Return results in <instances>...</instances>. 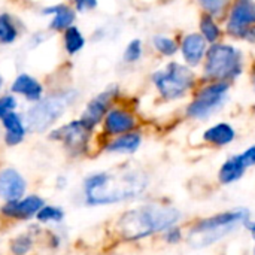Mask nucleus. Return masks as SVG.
Listing matches in <instances>:
<instances>
[{
	"label": "nucleus",
	"instance_id": "14",
	"mask_svg": "<svg viewBox=\"0 0 255 255\" xmlns=\"http://www.w3.org/2000/svg\"><path fill=\"white\" fill-rule=\"evenodd\" d=\"M28 191L30 181L21 169L12 164L0 166V202L21 199Z\"/></svg>",
	"mask_w": 255,
	"mask_h": 255
},
{
	"label": "nucleus",
	"instance_id": "21",
	"mask_svg": "<svg viewBox=\"0 0 255 255\" xmlns=\"http://www.w3.org/2000/svg\"><path fill=\"white\" fill-rule=\"evenodd\" d=\"M67 220V211L63 205L60 203H52V202H46L40 211L36 215V223L39 226H42L43 229L48 227H58V226H64Z\"/></svg>",
	"mask_w": 255,
	"mask_h": 255
},
{
	"label": "nucleus",
	"instance_id": "20",
	"mask_svg": "<svg viewBox=\"0 0 255 255\" xmlns=\"http://www.w3.org/2000/svg\"><path fill=\"white\" fill-rule=\"evenodd\" d=\"M61 51L67 58L79 55L87 46V36L79 25H72L60 34Z\"/></svg>",
	"mask_w": 255,
	"mask_h": 255
},
{
	"label": "nucleus",
	"instance_id": "29",
	"mask_svg": "<svg viewBox=\"0 0 255 255\" xmlns=\"http://www.w3.org/2000/svg\"><path fill=\"white\" fill-rule=\"evenodd\" d=\"M67 1L75 7L78 15L93 12L99 7V0H67Z\"/></svg>",
	"mask_w": 255,
	"mask_h": 255
},
{
	"label": "nucleus",
	"instance_id": "33",
	"mask_svg": "<svg viewBox=\"0 0 255 255\" xmlns=\"http://www.w3.org/2000/svg\"><path fill=\"white\" fill-rule=\"evenodd\" d=\"M166 241L169 244H178L181 241V230L176 227H170L167 235H166Z\"/></svg>",
	"mask_w": 255,
	"mask_h": 255
},
{
	"label": "nucleus",
	"instance_id": "4",
	"mask_svg": "<svg viewBox=\"0 0 255 255\" xmlns=\"http://www.w3.org/2000/svg\"><path fill=\"white\" fill-rule=\"evenodd\" d=\"M49 143L60 146L69 161H79L91 157L94 149H99L97 133L90 130L78 117L69 118L57 124L45 134Z\"/></svg>",
	"mask_w": 255,
	"mask_h": 255
},
{
	"label": "nucleus",
	"instance_id": "17",
	"mask_svg": "<svg viewBox=\"0 0 255 255\" xmlns=\"http://www.w3.org/2000/svg\"><path fill=\"white\" fill-rule=\"evenodd\" d=\"M142 143V134L136 130L109 137L99 142V151L114 155H130L134 154Z\"/></svg>",
	"mask_w": 255,
	"mask_h": 255
},
{
	"label": "nucleus",
	"instance_id": "16",
	"mask_svg": "<svg viewBox=\"0 0 255 255\" xmlns=\"http://www.w3.org/2000/svg\"><path fill=\"white\" fill-rule=\"evenodd\" d=\"M253 25H255V1L238 0L230 12V18L227 22L229 33L244 39V34Z\"/></svg>",
	"mask_w": 255,
	"mask_h": 255
},
{
	"label": "nucleus",
	"instance_id": "34",
	"mask_svg": "<svg viewBox=\"0 0 255 255\" xmlns=\"http://www.w3.org/2000/svg\"><path fill=\"white\" fill-rule=\"evenodd\" d=\"M6 91V79L3 76V73L0 72V94Z\"/></svg>",
	"mask_w": 255,
	"mask_h": 255
},
{
	"label": "nucleus",
	"instance_id": "37",
	"mask_svg": "<svg viewBox=\"0 0 255 255\" xmlns=\"http://www.w3.org/2000/svg\"><path fill=\"white\" fill-rule=\"evenodd\" d=\"M208 1H209V0H203V3H208Z\"/></svg>",
	"mask_w": 255,
	"mask_h": 255
},
{
	"label": "nucleus",
	"instance_id": "32",
	"mask_svg": "<svg viewBox=\"0 0 255 255\" xmlns=\"http://www.w3.org/2000/svg\"><path fill=\"white\" fill-rule=\"evenodd\" d=\"M239 157H241L242 163L245 164V167L254 166L255 164V145L254 146H251V148H248L245 152L239 154Z\"/></svg>",
	"mask_w": 255,
	"mask_h": 255
},
{
	"label": "nucleus",
	"instance_id": "27",
	"mask_svg": "<svg viewBox=\"0 0 255 255\" xmlns=\"http://www.w3.org/2000/svg\"><path fill=\"white\" fill-rule=\"evenodd\" d=\"M19 109V99L9 90L0 94V121L10 112Z\"/></svg>",
	"mask_w": 255,
	"mask_h": 255
},
{
	"label": "nucleus",
	"instance_id": "28",
	"mask_svg": "<svg viewBox=\"0 0 255 255\" xmlns=\"http://www.w3.org/2000/svg\"><path fill=\"white\" fill-rule=\"evenodd\" d=\"M154 46L158 52L164 55H173L178 51V45L173 39L166 36H155L154 37Z\"/></svg>",
	"mask_w": 255,
	"mask_h": 255
},
{
	"label": "nucleus",
	"instance_id": "8",
	"mask_svg": "<svg viewBox=\"0 0 255 255\" xmlns=\"http://www.w3.org/2000/svg\"><path fill=\"white\" fill-rule=\"evenodd\" d=\"M118 99H120V87L112 84V85L106 87L105 90H102L100 93H97L96 96H93L90 100H87V103L81 109L78 118L90 130L97 133L103 118L106 117L109 109L117 103Z\"/></svg>",
	"mask_w": 255,
	"mask_h": 255
},
{
	"label": "nucleus",
	"instance_id": "18",
	"mask_svg": "<svg viewBox=\"0 0 255 255\" xmlns=\"http://www.w3.org/2000/svg\"><path fill=\"white\" fill-rule=\"evenodd\" d=\"M24 33V22L13 12H0V48H9L16 45Z\"/></svg>",
	"mask_w": 255,
	"mask_h": 255
},
{
	"label": "nucleus",
	"instance_id": "24",
	"mask_svg": "<svg viewBox=\"0 0 255 255\" xmlns=\"http://www.w3.org/2000/svg\"><path fill=\"white\" fill-rule=\"evenodd\" d=\"M245 170H247V167H245V164L242 163L241 157H239V155H235V157L229 158V160L221 166L220 175H218L220 182L224 184V185L232 184V182L241 179V178L244 176Z\"/></svg>",
	"mask_w": 255,
	"mask_h": 255
},
{
	"label": "nucleus",
	"instance_id": "22",
	"mask_svg": "<svg viewBox=\"0 0 255 255\" xmlns=\"http://www.w3.org/2000/svg\"><path fill=\"white\" fill-rule=\"evenodd\" d=\"M181 51L185 61L190 66H196L200 63V60L206 52V39L199 33H191L185 36V39L182 40Z\"/></svg>",
	"mask_w": 255,
	"mask_h": 255
},
{
	"label": "nucleus",
	"instance_id": "1",
	"mask_svg": "<svg viewBox=\"0 0 255 255\" xmlns=\"http://www.w3.org/2000/svg\"><path fill=\"white\" fill-rule=\"evenodd\" d=\"M146 187L148 176L140 170H94L81 179L70 200L88 209L114 206L139 197Z\"/></svg>",
	"mask_w": 255,
	"mask_h": 255
},
{
	"label": "nucleus",
	"instance_id": "19",
	"mask_svg": "<svg viewBox=\"0 0 255 255\" xmlns=\"http://www.w3.org/2000/svg\"><path fill=\"white\" fill-rule=\"evenodd\" d=\"M70 244V233L67 226L48 227L43 229V235L40 239V250L48 254H61Z\"/></svg>",
	"mask_w": 255,
	"mask_h": 255
},
{
	"label": "nucleus",
	"instance_id": "9",
	"mask_svg": "<svg viewBox=\"0 0 255 255\" xmlns=\"http://www.w3.org/2000/svg\"><path fill=\"white\" fill-rule=\"evenodd\" d=\"M136 126H137V120L133 115V112L128 108L115 103L109 109V112L106 114L97 130V143L100 140L133 131L136 130Z\"/></svg>",
	"mask_w": 255,
	"mask_h": 255
},
{
	"label": "nucleus",
	"instance_id": "30",
	"mask_svg": "<svg viewBox=\"0 0 255 255\" xmlns=\"http://www.w3.org/2000/svg\"><path fill=\"white\" fill-rule=\"evenodd\" d=\"M51 34H52V33H49L48 30H39V31L33 33V34L28 37V48H30V49L39 48L40 45H43V43L48 40V37H49Z\"/></svg>",
	"mask_w": 255,
	"mask_h": 255
},
{
	"label": "nucleus",
	"instance_id": "25",
	"mask_svg": "<svg viewBox=\"0 0 255 255\" xmlns=\"http://www.w3.org/2000/svg\"><path fill=\"white\" fill-rule=\"evenodd\" d=\"M200 31H202V36L208 40V42H215L220 34H221V30L220 27L217 25V22L214 21V18L211 16V13H205L200 19Z\"/></svg>",
	"mask_w": 255,
	"mask_h": 255
},
{
	"label": "nucleus",
	"instance_id": "23",
	"mask_svg": "<svg viewBox=\"0 0 255 255\" xmlns=\"http://www.w3.org/2000/svg\"><path fill=\"white\" fill-rule=\"evenodd\" d=\"M203 139L212 145L224 146L235 139V128L230 124L220 123V124H215L214 127L208 128L203 134Z\"/></svg>",
	"mask_w": 255,
	"mask_h": 255
},
{
	"label": "nucleus",
	"instance_id": "10",
	"mask_svg": "<svg viewBox=\"0 0 255 255\" xmlns=\"http://www.w3.org/2000/svg\"><path fill=\"white\" fill-rule=\"evenodd\" d=\"M230 85L226 81H217L215 84L206 85L199 91L196 99L187 109V114L193 118H205L217 108L223 105L227 97Z\"/></svg>",
	"mask_w": 255,
	"mask_h": 255
},
{
	"label": "nucleus",
	"instance_id": "31",
	"mask_svg": "<svg viewBox=\"0 0 255 255\" xmlns=\"http://www.w3.org/2000/svg\"><path fill=\"white\" fill-rule=\"evenodd\" d=\"M70 187V179L66 173H58L54 178V188L57 191H66Z\"/></svg>",
	"mask_w": 255,
	"mask_h": 255
},
{
	"label": "nucleus",
	"instance_id": "6",
	"mask_svg": "<svg viewBox=\"0 0 255 255\" xmlns=\"http://www.w3.org/2000/svg\"><path fill=\"white\" fill-rule=\"evenodd\" d=\"M46 203V199L37 191H28L24 197L0 202V226H27L36 220L37 212Z\"/></svg>",
	"mask_w": 255,
	"mask_h": 255
},
{
	"label": "nucleus",
	"instance_id": "35",
	"mask_svg": "<svg viewBox=\"0 0 255 255\" xmlns=\"http://www.w3.org/2000/svg\"><path fill=\"white\" fill-rule=\"evenodd\" d=\"M245 226H247V229H248V230H250V232H251V233H253V235L255 236V221L254 223H250V221H247V223H245Z\"/></svg>",
	"mask_w": 255,
	"mask_h": 255
},
{
	"label": "nucleus",
	"instance_id": "15",
	"mask_svg": "<svg viewBox=\"0 0 255 255\" xmlns=\"http://www.w3.org/2000/svg\"><path fill=\"white\" fill-rule=\"evenodd\" d=\"M0 130H1V143L9 149L21 146L22 143H25L27 137L30 136V130L24 112L19 109L7 114L0 121Z\"/></svg>",
	"mask_w": 255,
	"mask_h": 255
},
{
	"label": "nucleus",
	"instance_id": "26",
	"mask_svg": "<svg viewBox=\"0 0 255 255\" xmlns=\"http://www.w3.org/2000/svg\"><path fill=\"white\" fill-rule=\"evenodd\" d=\"M142 52H143V46H142L140 39H133L127 43V46L123 52V61L126 64H134L140 60Z\"/></svg>",
	"mask_w": 255,
	"mask_h": 255
},
{
	"label": "nucleus",
	"instance_id": "3",
	"mask_svg": "<svg viewBox=\"0 0 255 255\" xmlns=\"http://www.w3.org/2000/svg\"><path fill=\"white\" fill-rule=\"evenodd\" d=\"M179 217L181 214L173 208L140 206L123 212L115 221L114 232L123 242H137L157 232L173 227Z\"/></svg>",
	"mask_w": 255,
	"mask_h": 255
},
{
	"label": "nucleus",
	"instance_id": "36",
	"mask_svg": "<svg viewBox=\"0 0 255 255\" xmlns=\"http://www.w3.org/2000/svg\"><path fill=\"white\" fill-rule=\"evenodd\" d=\"M251 81H253V87L255 90V63L253 64V70H251Z\"/></svg>",
	"mask_w": 255,
	"mask_h": 255
},
{
	"label": "nucleus",
	"instance_id": "13",
	"mask_svg": "<svg viewBox=\"0 0 255 255\" xmlns=\"http://www.w3.org/2000/svg\"><path fill=\"white\" fill-rule=\"evenodd\" d=\"M7 90L27 105H33L45 97L48 91V84L39 76L22 70L13 76Z\"/></svg>",
	"mask_w": 255,
	"mask_h": 255
},
{
	"label": "nucleus",
	"instance_id": "7",
	"mask_svg": "<svg viewBox=\"0 0 255 255\" xmlns=\"http://www.w3.org/2000/svg\"><path fill=\"white\" fill-rule=\"evenodd\" d=\"M194 73L178 63H170L166 69L154 73L152 81L160 91V94L167 100H175L182 97L194 84Z\"/></svg>",
	"mask_w": 255,
	"mask_h": 255
},
{
	"label": "nucleus",
	"instance_id": "5",
	"mask_svg": "<svg viewBox=\"0 0 255 255\" xmlns=\"http://www.w3.org/2000/svg\"><path fill=\"white\" fill-rule=\"evenodd\" d=\"M242 73V52L235 46L217 43L206 52L205 75L209 79H235Z\"/></svg>",
	"mask_w": 255,
	"mask_h": 255
},
{
	"label": "nucleus",
	"instance_id": "12",
	"mask_svg": "<svg viewBox=\"0 0 255 255\" xmlns=\"http://www.w3.org/2000/svg\"><path fill=\"white\" fill-rule=\"evenodd\" d=\"M39 16L48 18L46 22V30L52 34H61L66 31L69 27L76 24L78 19V12L69 1H51V3H43L37 9Z\"/></svg>",
	"mask_w": 255,
	"mask_h": 255
},
{
	"label": "nucleus",
	"instance_id": "2",
	"mask_svg": "<svg viewBox=\"0 0 255 255\" xmlns=\"http://www.w3.org/2000/svg\"><path fill=\"white\" fill-rule=\"evenodd\" d=\"M79 99L81 91L69 84L48 85L45 97L22 111L30 134H46L51 128L64 121V117L79 103Z\"/></svg>",
	"mask_w": 255,
	"mask_h": 255
},
{
	"label": "nucleus",
	"instance_id": "11",
	"mask_svg": "<svg viewBox=\"0 0 255 255\" xmlns=\"http://www.w3.org/2000/svg\"><path fill=\"white\" fill-rule=\"evenodd\" d=\"M43 227L36 221L22 226L21 230L9 236L4 244L6 255H39Z\"/></svg>",
	"mask_w": 255,
	"mask_h": 255
},
{
	"label": "nucleus",
	"instance_id": "38",
	"mask_svg": "<svg viewBox=\"0 0 255 255\" xmlns=\"http://www.w3.org/2000/svg\"><path fill=\"white\" fill-rule=\"evenodd\" d=\"M254 255H255V251H254Z\"/></svg>",
	"mask_w": 255,
	"mask_h": 255
}]
</instances>
